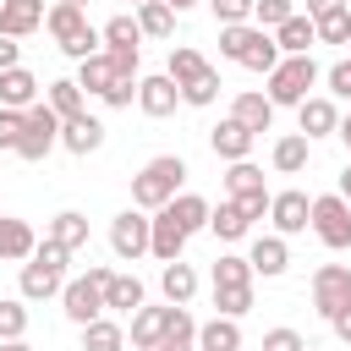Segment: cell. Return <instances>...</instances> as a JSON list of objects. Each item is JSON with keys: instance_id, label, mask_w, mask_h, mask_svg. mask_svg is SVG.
<instances>
[{"instance_id": "f546056e", "label": "cell", "mask_w": 351, "mask_h": 351, "mask_svg": "<svg viewBox=\"0 0 351 351\" xmlns=\"http://www.w3.org/2000/svg\"><path fill=\"white\" fill-rule=\"evenodd\" d=\"M307 154H313V143H307L302 132H291V137H280V143H274V154H269V159H274V170H280V176H302V170H307Z\"/></svg>"}, {"instance_id": "f1b7e54d", "label": "cell", "mask_w": 351, "mask_h": 351, "mask_svg": "<svg viewBox=\"0 0 351 351\" xmlns=\"http://www.w3.org/2000/svg\"><path fill=\"white\" fill-rule=\"evenodd\" d=\"M208 71V60L192 49V44H170V66H165V77L176 82V88H186V82H197Z\"/></svg>"}, {"instance_id": "8992f818", "label": "cell", "mask_w": 351, "mask_h": 351, "mask_svg": "<svg viewBox=\"0 0 351 351\" xmlns=\"http://www.w3.org/2000/svg\"><path fill=\"white\" fill-rule=\"evenodd\" d=\"M307 225H313V236H318L329 252H346V247H351V203H346L340 192H324V197H313V214H307Z\"/></svg>"}, {"instance_id": "ab89813d", "label": "cell", "mask_w": 351, "mask_h": 351, "mask_svg": "<svg viewBox=\"0 0 351 351\" xmlns=\"http://www.w3.org/2000/svg\"><path fill=\"white\" fill-rule=\"evenodd\" d=\"M0 340H27V302L0 296Z\"/></svg>"}, {"instance_id": "6f0895ef", "label": "cell", "mask_w": 351, "mask_h": 351, "mask_svg": "<svg viewBox=\"0 0 351 351\" xmlns=\"http://www.w3.org/2000/svg\"><path fill=\"white\" fill-rule=\"evenodd\" d=\"M165 5H170V11H176V16H181V11H192V5H197V0H165Z\"/></svg>"}, {"instance_id": "44dd1931", "label": "cell", "mask_w": 351, "mask_h": 351, "mask_svg": "<svg viewBox=\"0 0 351 351\" xmlns=\"http://www.w3.org/2000/svg\"><path fill=\"white\" fill-rule=\"evenodd\" d=\"M60 285H66V274H55V269H44V263H22V280H16V296L22 302H49V296H60Z\"/></svg>"}, {"instance_id": "b9f144b4", "label": "cell", "mask_w": 351, "mask_h": 351, "mask_svg": "<svg viewBox=\"0 0 351 351\" xmlns=\"http://www.w3.org/2000/svg\"><path fill=\"white\" fill-rule=\"evenodd\" d=\"M296 5L291 0H252V27H263V33H274L285 16H291Z\"/></svg>"}, {"instance_id": "7402d4cb", "label": "cell", "mask_w": 351, "mask_h": 351, "mask_svg": "<svg viewBox=\"0 0 351 351\" xmlns=\"http://www.w3.org/2000/svg\"><path fill=\"white\" fill-rule=\"evenodd\" d=\"M27 104H38V77L27 66L0 71V110H27Z\"/></svg>"}, {"instance_id": "d6986e66", "label": "cell", "mask_w": 351, "mask_h": 351, "mask_svg": "<svg viewBox=\"0 0 351 351\" xmlns=\"http://www.w3.org/2000/svg\"><path fill=\"white\" fill-rule=\"evenodd\" d=\"M230 121H241V126L258 137V132H269V126H274V104H269L258 88H247V93H236V99H230Z\"/></svg>"}, {"instance_id": "ac0fdd59", "label": "cell", "mask_w": 351, "mask_h": 351, "mask_svg": "<svg viewBox=\"0 0 351 351\" xmlns=\"http://www.w3.org/2000/svg\"><path fill=\"white\" fill-rule=\"evenodd\" d=\"M274 44H280V55H313V44H318L313 16H307V11H291V16L274 27Z\"/></svg>"}, {"instance_id": "5b68a950", "label": "cell", "mask_w": 351, "mask_h": 351, "mask_svg": "<svg viewBox=\"0 0 351 351\" xmlns=\"http://www.w3.org/2000/svg\"><path fill=\"white\" fill-rule=\"evenodd\" d=\"M313 82H318V60H313V55H280V66L269 71L263 99H269L274 110H280V104H302Z\"/></svg>"}, {"instance_id": "7bdbcfd3", "label": "cell", "mask_w": 351, "mask_h": 351, "mask_svg": "<svg viewBox=\"0 0 351 351\" xmlns=\"http://www.w3.org/2000/svg\"><path fill=\"white\" fill-rule=\"evenodd\" d=\"M214 307H219V318H236V324H241V318L252 313V285H247V291H214Z\"/></svg>"}, {"instance_id": "7dc6e473", "label": "cell", "mask_w": 351, "mask_h": 351, "mask_svg": "<svg viewBox=\"0 0 351 351\" xmlns=\"http://www.w3.org/2000/svg\"><path fill=\"white\" fill-rule=\"evenodd\" d=\"M16 143H22V110H0V148L16 154Z\"/></svg>"}, {"instance_id": "74e56055", "label": "cell", "mask_w": 351, "mask_h": 351, "mask_svg": "<svg viewBox=\"0 0 351 351\" xmlns=\"http://www.w3.org/2000/svg\"><path fill=\"white\" fill-rule=\"evenodd\" d=\"M44 104H49V110H55L60 121H71V115H82V88H77L71 77H60V82H49Z\"/></svg>"}, {"instance_id": "1f68e13d", "label": "cell", "mask_w": 351, "mask_h": 351, "mask_svg": "<svg viewBox=\"0 0 351 351\" xmlns=\"http://www.w3.org/2000/svg\"><path fill=\"white\" fill-rule=\"evenodd\" d=\"M252 285V263L241 258V252H219V263H214V291H247Z\"/></svg>"}, {"instance_id": "836d02e7", "label": "cell", "mask_w": 351, "mask_h": 351, "mask_svg": "<svg viewBox=\"0 0 351 351\" xmlns=\"http://www.w3.org/2000/svg\"><path fill=\"white\" fill-rule=\"evenodd\" d=\"M252 192H269V186H263V170H258L252 159H236V165L225 170V197H252Z\"/></svg>"}, {"instance_id": "6da1fadb", "label": "cell", "mask_w": 351, "mask_h": 351, "mask_svg": "<svg viewBox=\"0 0 351 351\" xmlns=\"http://www.w3.org/2000/svg\"><path fill=\"white\" fill-rule=\"evenodd\" d=\"M181 181H186V159H181V154H159V159H148V165L132 176V208L159 214V208L181 192Z\"/></svg>"}, {"instance_id": "83f0119b", "label": "cell", "mask_w": 351, "mask_h": 351, "mask_svg": "<svg viewBox=\"0 0 351 351\" xmlns=\"http://www.w3.org/2000/svg\"><path fill=\"white\" fill-rule=\"evenodd\" d=\"M143 307V280L137 274H110L104 285V313H137Z\"/></svg>"}, {"instance_id": "7a4b0ae2", "label": "cell", "mask_w": 351, "mask_h": 351, "mask_svg": "<svg viewBox=\"0 0 351 351\" xmlns=\"http://www.w3.org/2000/svg\"><path fill=\"white\" fill-rule=\"evenodd\" d=\"M219 55L236 60V66H247V71H263V77L280 66V44H274V33H263V27H252V22H241V27H219Z\"/></svg>"}, {"instance_id": "f6af8a7d", "label": "cell", "mask_w": 351, "mask_h": 351, "mask_svg": "<svg viewBox=\"0 0 351 351\" xmlns=\"http://www.w3.org/2000/svg\"><path fill=\"white\" fill-rule=\"evenodd\" d=\"M33 263H44V269H55V274H66V263H71V252H66L60 241H49V236H44V241L33 247Z\"/></svg>"}, {"instance_id": "2e32d148", "label": "cell", "mask_w": 351, "mask_h": 351, "mask_svg": "<svg viewBox=\"0 0 351 351\" xmlns=\"http://www.w3.org/2000/svg\"><path fill=\"white\" fill-rule=\"evenodd\" d=\"M247 263H252V274L280 280V274L291 269V247H285V236H258V241H252V252H247Z\"/></svg>"}, {"instance_id": "5bb4252c", "label": "cell", "mask_w": 351, "mask_h": 351, "mask_svg": "<svg viewBox=\"0 0 351 351\" xmlns=\"http://www.w3.org/2000/svg\"><path fill=\"white\" fill-rule=\"evenodd\" d=\"M60 148L66 154H99L104 148V121L99 115H71V121H60Z\"/></svg>"}, {"instance_id": "484cf974", "label": "cell", "mask_w": 351, "mask_h": 351, "mask_svg": "<svg viewBox=\"0 0 351 351\" xmlns=\"http://www.w3.org/2000/svg\"><path fill=\"white\" fill-rule=\"evenodd\" d=\"M82 93H93V99H104L110 93V82H115V66H110V55L99 49V55H88V60H77V77H71Z\"/></svg>"}, {"instance_id": "3957f363", "label": "cell", "mask_w": 351, "mask_h": 351, "mask_svg": "<svg viewBox=\"0 0 351 351\" xmlns=\"http://www.w3.org/2000/svg\"><path fill=\"white\" fill-rule=\"evenodd\" d=\"M44 27H49V38L60 44V55H71V60H88V55L104 49V44H99V27H93L88 11H77V5H49V11H44Z\"/></svg>"}, {"instance_id": "c3c4849f", "label": "cell", "mask_w": 351, "mask_h": 351, "mask_svg": "<svg viewBox=\"0 0 351 351\" xmlns=\"http://www.w3.org/2000/svg\"><path fill=\"white\" fill-rule=\"evenodd\" d=\"M132 99H137V77H115V82H110V93H104V104H110V110H126Z\"/></svg>"}, {"instance_id": "60d3db41", "label": "cell", "mask_w": 351, "mask_h": 351, "mask_svg": "<svg viewBox=\"0 0 351 351\" xmlns=\"http://www.w3.org/2000/svg\"><path fill=\"white\" fill-rule=\"evenodd\" d=\"M214 99H219V71H214V66H208L197 82L181 88V104H197V110H203V104H214Z\"/></svg>"}, {"instance_id": "cb8c5ba5", "label": "cell", "mask_w": 351, "mask_h": 351, "mask_svg": "<svg viewBox=\"0 0 351 351\" xmlns=\"http://www.w3.org/2000/svg\"><path fill=\"white\" fill-rule=\"evenodd\" d=\"M159 291H165L170 307H186V302L197 296V274H192V263H181V258L165 263V269H159Z\"/></svg>"}, {"instance_id": "4dcf8cb0", "label": "cell", "mask_w": 351, "mask_h": 351, "mask_svg": "<svg viewBox=\"0 0 351 351\" xmlns=\"http://www.w3.org/2000/svg\"><path fill=\"white\" fill-rule=\"evenodd\" d=\"M49 241H60L66 252L88 247V214H77V208H60V214L49 219Z\"/></svg>"}, {"instance_id": "4fadbf2b", "label": "cell", "mask_w": 351, "mask_h": 351, "mask_svg": "<svg viewBox=\"0 0 351 351\" xmlns=\"http://www.w3.org/2000/svg\"><path fill=\"white\" fill-rule=\"evenodd\" d=\"M44 0H0V38H27L44 27Z\"/></svg>"}, {"instance_id": "d590c367", "label": "cell", "mask_w": 351, "mask_h": 351, "mask_svg": "<svg viewBox=\"0 0 351 351\" xmlns=\"http://www.w3.org/2000/svg\"><path fill=\"white\" fill-rule=\"evenodd\" d=\"M137 27H143V38H170L176 33V11L165 0H148V5H137Z\"/></svg>"}, {"instance_id": "ba28073f", "label": "cell", "mask_w": 351, "mask_h": 351, "mask_svg": "<svg viewBox=\"0 0 351 351\" xmlns=\"http://www.w3.org/2000/svg\"><path fill=\"white\" fill-rule=\"evenodd\" d=\"M346 302H351V269L346 263H318L313 269V313L335 318Z\"/></svg>"}, {"instance_id": "8fae6325", "label": "cell", "mask_w": 351, "mask_h": 351, "mask_svg": "<svg viewBox=\"0 0 351 351\" xmlns=\"http://www.w3.org/2000/svg\"><path fill=\"white\" fill-rule=\"evenodd\" d=\"M176 104H181V88L159 71V77H137V110L148 115V121H165V115H176Z\"/></svg>"}, {"instance_id": "d6a6232c", "label": "cell", "mask_w": 351, "mask_h": 351, "mask_svg": "<svg viewBox=\"0 0 351 351\" xmlns=\"http://www.w3.org/2000/svg\"><path fill=\"white\" fill-rule=\"evenodd\" d=\"M99 44H104V49H143V27H137V16H110V22L99 27Z\"/></svg>"}, {"instance_id": "94428289", "label": "cell", "mask_w": 351, "mask_h": 351, "mask_svg": "<svg viewBox=\"0 0 351 351\" xmlns=\"http://www.w3.org/2000/svg\"><path fill=\"white\" fill-rule=\"evenodd\" d=\"M132 5H148V0H132Z\"/></svg>"}, {"instance_id": "f5cc1de1", "label": "cell", "mask_w": 351, "mask_h": 351, "mask_svg": "<svg viewBox=\"0 0 351 351\" xmlns=\"http://www.w3.org/2000/svg\"><path fill=\"white\" fill-rule=\"evenodd\" d=\"M329 329H335V340H346V346H351V302H346V307L329 318Z\"/></svg>"}, {"instance_id": "9c48e42d", "label": "cell", "mask_w": 351, "mask_h": 351, "mask_svg": "<svg viewBox=\"0 0 351 351\" xmlns=\"http://www.w3.org/2000/svg\"><path fill=\"white\" fill-rule=\"evenodd\" d=\"M110 252H115L121 263H137V258L148 252V214H143V208H126V214L110 219Z\"/></svg>"}, {"instance_id": "bcb514c9", "label": "cell", "mask_w": 351, "mask_h": 351, "mask_svg": "<svg viewBox=\"0 0 351 351\" xmlns=\"http://www.w3.org/2000/svg\"><path fill=\"white\" fill-rule=\"evenodd\" d=\"M324 82H329V93H335V99H351V55H346V60H335V66L324 71Z\"/></svg>"}, {"instance_id": "9a60e30c", "label": "cell", "mask_w": 351, "mask_h": 351, "mask_svg": "<svg viewBox=\"0 0 351 351\" xmlns=\"http://www.w3.org/2000/svg\"><path fill=\"white\" fill-rule=\"evenodd\" d=\"M186 241H192V236H186V230H181V225H176V219L165 214V208H159V214L148 219V252H154L159 263H176Z\"/></svg>"}, {"instance_id": "4316f807", "label": "cell", "mask_w": 351, "mask_h": 351, "mask_svg": "<svg viewBox=\"0 0 351 351\" xmlns=\"http://www.w3.org/2000/svg\"><path fill=\"white\" fill-rule=\"evenodd\" d=\"M197 351H241V324L214 313L208 324H197Z\"/></svg>"}, {"instance_id": "681fc988", "label": "cell", "mask_w": 351, "mask_h": 351, "mask_svg": "<svg viewBox=\"0 0 351 351\" xmlns=\"http://www.w3.org/2000/svg\"><path fill=\"white\" fill-rule=\"evenodd\" d=\"M263 351H307V340L296 329H269L263 335Z\"/></svg>"}, {"instance_id": "277c9868", "label": "cell", "mask_w": 351, "mask_h": 351, "mask_svg": "<svg viewBox=\"0 0 351 351\" xmlns=\"http://www.w3.org/2000/svg\"><path fill=\"white\" fill-rule=\"evenodd\" d=\"M110 263H93L82 280H66L60 285V307H66V318L82 329V324H93V318H104V285H110Z\"/></svg>"}, {"instance_id": "ffe728a7", "label": "cell", "mask_w": 351, "mask_h": 351, "mask_svg": "<svg viewBox=\"0 0 351 351\" xmlns=\"http://www.w3.org/2000/svg\"><path fill=\"white\" fill-rule=\"evenodd\" d=\"M208 148H214L225 165H236V159H247V154H252V132H247L241 121H230V115H225V121L208 132Z\"/></svg>"}, {"instance_id": "8d00e7d4", "label": "cell", "mask_w": 351, "mask_h": 351, "mask_svg": "<svg viewBox=\"0 0 351 351\" xmlns=\"http://www.w3.org/2000/svg\"><path fill=\"white\" fill-rule=\"evenodd\" d=\"M208 230H214L219 241H241V236H247L252 225H247V219H241V208H236V203L225 197L219 208H208Z\"/></svg>"}, {"instance_id": "db71d44e", "label": "cell", "mask_w": 351, "mask_h": 351, "mask_svg": "<svg viewBox=\"0 0 351 351\" xmlns=\"http://www.w3.org/2000/svg\"><path fill=\"white\" fill-rule=\"evenodd\" d=\"M346 0H307V16H324V11H340Z\"/></svg>"}, {"instance_id": "7c38bea8", "label": "cell", "mask_w": 351, "mask_h": 351, "mask_svg": "<svg viewBox=\"0 0 351 351\" xmlns=\"http://www.w3.org/2000/svg\"><path fill=\"white\" fill-rule=\"evenodd\" d=\"M296 126H302V137L313 143V137H335V126H340V110H335V99H324V93H307L302 104H296Z\"/></svg>"}, {"instance_id": "91938a15", "label": "cell", "mask_w": 351, "mask_h": 351, "mask_svg": "<svg viewBox=\"0 0 351 351\" xmlns=\"http://www.w3.org/2000/svg\"><path fill=\"white\" fill-rule=\"evenodd\" d=\"M55 5H77V11H82V5H88V0H55Z\"/></svg>"}, {"instance_id": "680465c9", "label": "cell", "mask_w": 351, "mask_h": 351, "mask_svg": "<svg viewBox=\"0 0 351 351\" xmlns=\"http://www.w3.org/2000/svg\"><path fill=\"white\" fill-rule=\"evenodd\" d=\"M0 351H33L27 340H0Z\"/></svg>"}, {"instance_id": "816d5d0a", "label": "cell", "mask_w": 351, "mask_h": 351, "mask_svg": "<svg viewBox=\"0 0 351 351\" xmlns=\"http://www.w3.org/2000/svg\"><path fill=\"white\" fill-rule=\"evenodd\" d=\"M11 66H22V44L16 38H0V71H11Z\"/></svg>"}, {"instance_id": "30bf717a", "label": "cell", "mask_w": 351, "mask_h": 351, "mask_svg": "<svg viewBox=\"0 0 351 351\" xmlns=\"http://www.w3.org/2000/svg\"><path fill=\"white\" fill-rule=\"evenodd\" d=\"M307 214H313V197L307 192H269V219H274V236H302L307 230Z\"/></svg>"}, {"instance_id": "ee69618b", "label": "cell", "mask_w": 351, "mask_h": 351, "mask_svg": "<svg viewBox=\"0 0 351 351\" xmlns=\"http://www.w3.org/2000/svg\"><path fill=\"white\" fill-rule=\"evenodd\" d=\"M208 11H214L219 27H241V22H252V0H208Z\"/></svg>"}, {"instance_id": "e0dca14e", "label": "cell", "mask_w": 351, "mask_h": 351, "mask_svg": "<svg viewBox=\"0 0 351 351\" xmlns=\"http://www.w3.org/2000/svg\"><path fill=\"white\" fill-rule=\"evenodd\" d=\"M33 247H38L33 225H27V219L0 214V263H27V258H33Z\"/></svg>"}, {"instance_id": "d4e9b609", "label": "cell", "mask_w": 351, "mask_h": 351, "mask_svg": "<svg viewBox=\"0 0 351 351\" xmlns=\"http://www.w3.org/2000/svg\"><path fill=\"white\" fill-rule=\"evenodd\" d=\"M165 329H170V307H137L132 313V346L137 351H154L165 340Z\"/></svg>"}, {"instance_id": "f35d334b", "label": "cell", "mask_w": 351, "mask_h": 351, "mask_svg": "<svg viewBox=\"0 0 351 351\" xmlns=\"http://www.w3.org/2000/svg\"><path fill=\"white\" fill-rule=\"evenodd\" d=\"M313 33H318V44H351V5L313 16Z\"/></svg>"}, {"instance_id": "52a82bcc", "label": "cell", "mask_w": 351, "mask_h": 351, "mask_svg": "<svg viewBox=\"0 0 351 351\" xmlns=\"http://www.w3.org/2000/svg\"><path fill=\"white\" fill-rule=\"evenodd\" d=\"M55 143H60V115H55L44 99H38V104H27V110H22V143H16V159L38 165Z\"/></svg>"}, {"instance_id": "603a6c76", "label": "cell", "mask_w": 351, "mask_h": 351, "mask_svg": "<svg viewBox=\"0 0 351 351\" xmlns=\"http://www.w3.org/2000/svg\"><path fill=\"white\" fill-rule=\"evenodd\" d=\"M165 214L186 230V236H197V230H208V197H197V192H176L170 203H165Z\"/></svg>"}, {"instance_id": "9f6ffc18", "label": "cell", "mask_w": 351, "mask_h": 351, "mask_svg": "<svg viewBox=\"0 0 351 351\" xmlns=\"http://www.w3.org/2000/svg\"><path fill=\"white\" fill-rule=\"evenodd\" d=\"M340 197H346V203H351V165H346V170H340Z\"/></svg>"}, {"instance_id": "11a10c76", "label": "cell", "mask_w": 351, "mask_h": 351, "mask_svg": "<svg viewBox=\"0 0 351 351\" xmlns=\"http://www.w3.org/2000/svg\"><path fill=\"white\" fill-rule=\"evenodd\" d=\"M335 137L346 143V154H351V115H340V126H335Z\"/></svg>"}, {"instance_id": "f907efd6", "label": "cell", "mask_w": 351, "mask_h": 351, "mask_svg": "<svg viewBox=\"0 0 351 351\" xmlns=\"http://www.w3.org/2000/svg\"><path fill=\"white\" fill-rule=\"evenodd\" d=\"M104 55H110L115 77H137V49H104Z\"/></svg>"}, {"instance_id": "e575fe53", "label": "cell", "mask_w": 351, "mask_h": 351, "mask_svg": "<svg viewBox=\"0 0 351 351\" xmlns=\"http://www.w3.org/2000/svg\"><path fill=\"white\" fill-rule=\"evenodd\" d=\"M126 346V329L115 324V318H93V324H82V351H121Z\"/></svg>"}]
</instances>
